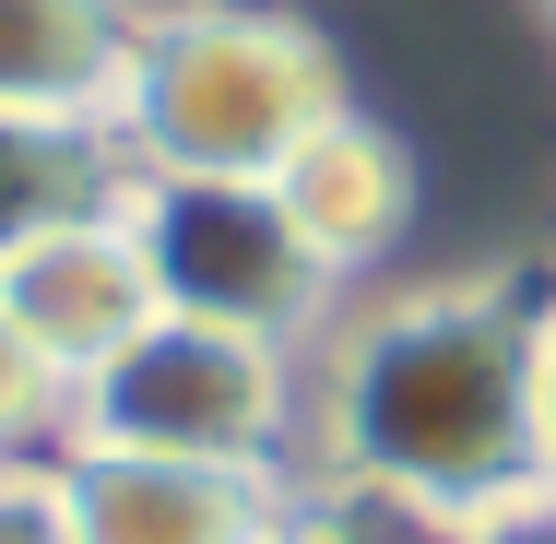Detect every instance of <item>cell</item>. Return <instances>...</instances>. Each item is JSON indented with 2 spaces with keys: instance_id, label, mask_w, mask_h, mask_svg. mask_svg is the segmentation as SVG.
I'll use <instances>...</instances> for the list:
<instances>
[{
  "instance_id": "cell-6",
  "label": "cell",
  "mask_w": 556,
  "mask_h": 544,
  "mask_svg": "<svg viewBox=\"0 0 556 544\" xmlns=\"http://www.w3.org/2000/svg\"><path fill=\"white\" fill-rule=\"evenodd\" d=\"M0 308L48 343V367H60L72 391L108 367L130 331H154L166 296H154V261H142V237H130V190H118L108 214H72V225H48L36 249H12V261H0Z\"/></svg>"
},
{
  "instance_id": "cell-4",
  "label": "cell",
  "mask_w": 556,
  "mask_h": 544,
  "mask_svg": "<svg viewBox=\"0 0 556 544\" xmlns=\"http://www.w3.org/2000/svg\"><path fill=\"white\" fill-rule=\"evenodd\" d=\"M130 237L154 261V296L178 320H225L261 343H296L332 308V261L285 225L273 190H225V178H130Z\"/></svg>"
},
{
  "instance_id": "cell-12",
  "label": "cell",
  "mask_w": 556,
  "mask_h": 544,
  "mask_svg": "<svg viewBox=\"0 0 556 544\" xmlns=\"http://www.w3.org/2000/svg\"><path fill=\"white\" fill-rule=\"evenodd\" d=\"M533 485L556 509V296H533Z\"/></svg>"
},
{
  "instance_id": "cell-11",
  "label": "cell",
  "mask_w": 556,
  "mask_h": 544,
  "mask_svg": "<svg viewBox=\"0 0 556 544\" xmlns=\"http://www.w3.org/2000/svg\"><path fill=\"white\" fill-rule=\"evenodd\" d=\"M0 544H72L48 461H0Z\"/></svg>"
},
{
  "instance_id": "cell-13",
  "label": "cell",
  "mask_w": 556,
  "mask_h": 544,
  "mask_svg": "<svg viewBox=\"0 0 556 544\" xmlns=\"http://www.w3.org/2000/svg\"><path fill=\"white\" fill-rule=\"evenodd\" d=\"M285 544H296V533H285Z\"/></svg>"
},
{
  "instance_id": "cell-7",
  "label": "cell",
  "mask_w": 556,
  "mask_h": 544,
  "mask_svg": "<svg viewBox=\"0 0 556 544\" xmlns=\"http://www.w3.org/2000/svg\"><path fill=\"white\" fill-rule=\"evenodd\" d=\"M273 202H285V225L332 261V284H343V273H367V261L415 225V154H403L367 107H343L332 130H308V142L285 154Z\"/></svg>"
},
{
  "instance_id": "cell-1",
  "label": "cell",
  "mask_w": 556,
  "mask_h": 544,
  "mask_svg": "<svg viewBox=\"0 0 556 544\" xmlns=\"http://www.w3.org/2000/svg\"><path fill=\"white\" fill-rule=\"evenodd\" d=\"M320 438L343 485L439 521L509 533L545 509L533 485V296L509 284H415L332 343Z\"/></svg>"
},
{
  "instance_id": "cell-9",
  "label": "cell",
  "mask_w": 556,
  "mask_h": 544,
  "mask_svg": "<svg viewBox=\"0 0 556 544\" xmlns=\"http://www.w3.org/2000/svg\"><path fill=\"white\" fill-rule=\"evenodd\" d=\"M118 190H130V166H118L108 130L0 118V261H12V249H36L48 225H72V214H108Z\"/></svg>"
},
{
  "instance_id": "cell-8",
  "label": "cell",
  "mask_w": 556,
  "mask_h": 544,
  "mask_svg": "<svg viewBox=\"0 0 556 544\" xmlns=\"http://www.w3.org/2000/svg\"><path fill=\"white\" fill-rule=\"evenodd\" d=\"M130 0H0V118L108 130L130 84Z\"/></svg>"
},
{
  "instance_id": "cell-2",
  "label": "cell",
  "mask_w": 556,
  "mask_h": 544,
  "mask_svg": "<svg viewBox=\"0 0 556 544\" xmlns=\"http://www.w3.org/2000/svg\"><path fill=\"white\" fill-rule=\"evenodd\" d=\"M355 107L332 36L273 0H178L130 24V84H118V166L130 178H225L273 190L308 130Z\"/></svg>"
},
{
  "instance_id": "cell-5",
  "label": "cell",
  "mask_w": 556,
  "mask_h": 544,
  "mask_svg": "<svg viewBox=\"0 0 556 544\" xmlns=\"http://www.w3.org/2000/svg\"><path fill=\"white\" fill-rule=\"evenodd\" d=\"M72 544H285V473H214V461H142V450H48Z\"/></svg>"
},
{
  "instance_id": "cell-10",
  "label": "cell",
  "mask_w": 556,
  "mask_h": 544,
  "mask_svg": "<svg viewBox=\"0 0 556 544\" xmlns=\"http://www.w3.org/2000/svg\"><path fill=\"white\" fill-rule=\"evenodd\" d=\"M72 427V379L48 367V343L0 308V461H36V450H60Z\"/></svg>"
},
{
  "instance_id": "cell-3",
  "label": "cell",
  "mask_w": 556,
  "mask_h": 544,
  "mask_svg": "<svg viewBox=\"0 0 556 544\" xmlns=\"http://www.w3.org/2000/svg\"><path fill=\"white\" fill-rule=\"evenodd\" d=\"M296 427V343L225 320H166L130 331L108 367L72 391L60 450H142V461H214V473H285Z\"/></svg>"
}]
</instances>
